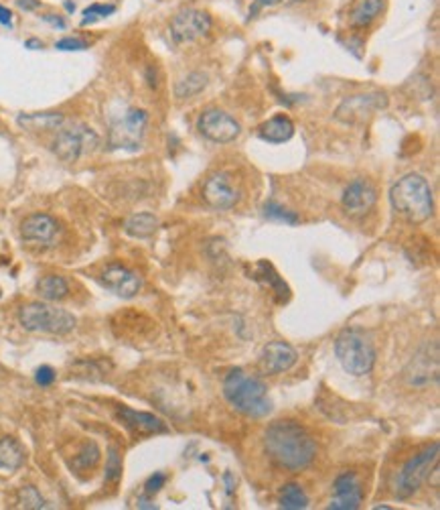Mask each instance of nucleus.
<instances>
[{"instance_id": "obj_1", "label": "nucleus", "mask_w": 440, "mask_h": 510, "mask_svg": "<svg viewBox=\"0 0 440 510\" xmlns=\"http://www.w3.org/2000/svg\"><path fill=\"white\" fill-rule=\"evenodd\" d=\"M266 453L288 472H300L313 463L316 444L297 421H274L264 433Z\"/></svg>"}, {"instance_id": "obj_2", "label": "nucleus", "mask_w": 440, "mask_h": 510, "mask_svg": "<svg viewBox=\"0 0 440 510\" xmlns=\"http://www.w3.org/2000/svg\"><path fill=\"white\" fill-rule=\"evenodd\" d=\"M223 395L227 402L239 413L248 417H266L272 411V400L268 397L266 384L260 378L246 374L244 370H232L223 383Z\"/></svg>"}, {"instance_id": "obj_3", "label": "nucleus", "mask_w": 440, "mask_h": 510, "mask_svg": "<svg viewBox=\"0 0 440 510\" xmlns=\"http://www.w3.org/2000/svg\"><path fill=\"white\" fill-rule=\"evenodd\" d=\"M390 202L398 214L412 224H422L432 216V190L424 177L410 173L398 179L390 192Z\"/></svg>"}, {"instance_id": "obj_4", "label": "nucleus", "mask_w": 440, "mask_h": 510, "mask_svg": "<svg viewBox=\"0 0 440 510\" xmlns=\"http://www.w3.org/2000/svg\"><path fill=\"white\" fill-rule=\"evenodd\" d=\"M335 354L349 374L365 376L376 364V350L371 342L357 330H345L335 342Z\"/></svg>"}, {"instance_id": "obj_5", "label": "nucleus", "mask_w": 440, "mask_h": 510, "mask_svg": "<svg viewBox=\"0 0 440 510\" xmlns=\"http://www.w3.org/2000/svg\"><path fill=\"white\" fill-rule=\"evenodd\" d=\"M20 325L27 332H39V334L65 335L76 328V318L59 307L47 303L25 305L18 313Z\"/></svg>"}, {"instance_id": "obj_6", "label": "nucleus", "mask_w": 440, "mask_h": 510, "mask_svg": "<svg viewBox=\"0 0 440 510\" xmlns=\"http://www.w3.org/2000/svg\"><path fill=\"white\" fill-rule=\"evenodd\" d=\"M439 444H432L430 447H426L424 451H420L418 456L410 458L408 462L404 463V468L396 476V496L400 500H406L412 494H416L420 490V486L430 478L432 470L436 468V462H439Z\"/></svg>"}, {"instance_id": "obj_7", "label": "nucleus", "mask_w": 440, "mask_h": 510, "mask_svg": "<svg viewBox=\"0 0 440 510\" xmlns=\"http://www.w3.org/2000/svg\"><path fill=\"white\" fill-rule=\"evenodd\" d=\"M100 143L97 134L85 124H73V127L61 128L51 144L53 153L63 161V163H76L83 155L92 153Z\"/></svg>"}, {"instance_id": "obj_8", "label": "nucleus", "mask_w": 440, "mask_h": 510, "mask_svg": "<svg viewBox=\"0 0 440 510\" xmlns=\"http://www.w3.org/2000/svg\"><path fill=\"white\" fill-rule=\"evenodd\" d=\"M148 122V114L138 108L128 110L124 116L114 120L108 132L110 149H124V151H138L144 139V130Z\"/></svg>"}, {"instance_id": "obj_9", "label": "nucleus", "mask_w": 440, "mask_h": 510, "mask_svg": "<svg viewBox=\"0 0 440 510\" xmlns=\"http://www.w3.org/2000/svg\"><path fill=\"white\" fill-rule=\"evenodd\" d=\"M388 106V96L381 92H367L345 98L335 112V118L345 124H363L369 116Z\"/></svg>"}, {"instance_id": "obj_10", "label": "nucleus", "mask_w": 440, "mask_h": 510, "mask_svg": "<svg viewBox=\"0 0 440 510\" xmlns=\"http://www.w3.org/2000/svg\"><path fill=\"white\" fill-rule=\"evenodd\" d=\"M197 127L201 130L205 139L213 141V143H232L236 141L242 132V127L234 116H230L227 112L218 110V108H211V110H205L199 116V122Z\"/></svg>"}, {"instance_id": "obj_11", "label": "nucleus", "mask_w": 440, "mask_h": 510, "mask_svg": "<svg viewBox=\"0 0 440 510\" xmlns=\"http://www.w3.org/2000/svg\"><path fill=\"white\" fill-rule=\"evenodd\" d=\"M211 31V18L203 11L183 8L171 21V37L174 43H191Z\"/></svg>"}, {"instance_id": "obj_12", "label": "nucleus", "mask_w": 440, "mask_h": 510, "mask_svg": "<svg viewBox=\"0 0 440 510\" xmlns=\"http://www.w3.org/2000/svg\"><path fill=\"white\" fill-rule=\"evenodd\" d=\"M377 202V193L374 185L365 179H355L351 181L343 192L341 197V206L349 216L353 218H362L365 214H369Z\"/></svg>"}, {"instance_id": "obj_13", "label": "nucleus", "mask_w": 440, "mask_h": 510, "mask_svg": "<svg viewBox=\"0 0 440 510\" xmlns=\"http://www.w3.org/2000/svg\"><path fill=\"white\" fill-rule=\"evenodd\" d=\"M100 281L108 291L116 293L122 299H132L134 295H138V291L142 289V279L138 277V272L130 271L122 265L106 267L104 272L100 274Z\"/></svg>"}, {"instance_id": "obj_14", "label": "nucleus", "mask_w": 440, "mask_h": 510, "mask_svg": "<svg viewBox=\"0 0 440 510\" xmlns=\"http://www.w3.org/2000/svg\"><path fill=\"white\" fill-rule=\"evenodd\" d=\"M203 199L215 209H232L239 202V190L225 173L211 175L203 185Z\"/></svg>"}, {"instance_id": "obj_15", "label": "nucleus", "mask_w": 440, "mask_h": 510, "mask_svg": "<svg viewBox=\"0 0 440 510\" xmlns=\"http://www.w3.org/2000/svg\"><path fill=\"white\" fill-rule=\"evenodd\" d=\"M59 234V224L47 214H32L20 224V236L37 246H51Z\"/></svg>"}, {"instance_id": "obj_16", "label": "nucleus", "mask_w": 440, "mask_h": 510, "mask_svg": "<svg viewBox=\"0 0 440 510\" xmlns=\"http://www.w3.org/2000/svg\"><path fill=\"white\" fill-rule=\"evenodd\" d=\"M406 374H408V383L414 386L436 383L439 381V346L432 348V354H430V346L418 352L410 362Z\"/></svg>"}, {"instance_id": "obj_17", "label": "nucleus", "mask_w": 440, "mask_h": 510, "mask_svg": "<svg viewBox=\"0 0 440 510\" xmlns=\"http://www.w3.org/2000/svg\"><path fill=\"white\" fill-rule=\"evenodd\" d=\"M363 488L355 474L345 472L335 480V496L331 498V510H355L362 506Z\"/></svg>"}, {"instance_id": "obj_18", "label": "nucleus", "mask_w": 440, "mask_h": 510, "mask_svg": "<svg viewBox=\"0 0 440 510\" xmlns=\"http://www.w3.org/2000/svg\"><path fill=\"white\" fill-rule=\"evenodd\" d=\"M299 354L286 342H270L260 354V368L266 374H280L297 364Z\"/></svg>"}, {"instance_id": "obj_19", "label": "nucleus", "mask_w": 440, "mask_h": 510, "mask_svg": "<svg viewBox=\"0 0 440 510\" xmlns=\"http://www.w3.org/2000/svg\"><path fill=\"white\" fill-rule=\"evenodd\" d=\"M120 421L126 425V429L134 435H155V433H167V425L150 413H142V411H132V409H126L122 407L118 411Z\"/></svg>"}, {"instance_id": "obj_20", "label": "nucleus", "mask_w": 440, "mask_h": 510, "mask_svg": "<svg viewBox=\"0 0 440 510\" xmlns=\"http://www.w3.org/2000/svg\"><path fill=\"white\" fill-rule=\"evenodd\" d=\"M292 134H295V124L284 114H278V116L270 118L268 122H264L260 127V139L272 144L286 143V141L292 139Z\"/></svg>"}, {"instance_id": "obj_21", "label": "nucleus", "mask_w": 440, "mask_h": 510, "mask_svg": "<svg viewBox=\"0 0 440 510\" xmlns=\"http://www.w3.org/2000/svg\"><path fill=\"white\" fill-rule=\"evenodd\" d=\"M18 127L31 132L39 130H59L65 122V116L59 112H37V114H20L16 118Z\"/></svg>"}, {"instance_id": "obj_22", "label": "nucleus", "mask_w": 440, "mask_h": 510, "mask_svg": "<svg viewBox=\"0 0 440 510\" xmlns=\"http://www.w3.org/2000/svg\"><path fill=\"white\" fill-rule=\"evenodd\" d=\"M25 463V449L13 437L0 439V472L13 474Z\"/></svg>"}, {"instance_id": "obj_23", "label": "nucleus", "mask_w": 440, "mask_h": 510, "mask_svg": "<svg viewBox=\"0 0 440 510\" xmlns=\"http://www.w3.org/2000/svg\"><path fill=\"white\" fill-rule=\"evenodd\" d=\"M126 234L134 236V238H148L158 230V218L150 211H141L130 216L124 224Z\"/></svg>"}, {"instance_id": "obj_24", "label": "nucleus", "mask_w": 440, "mask_h": 510, "mask_svg": "<svg viewBox=\"0 0 440 510\" xmlns=\"http://www.w3.org/2000/svg\"><path fill=\"white\" fill-rule=\"evenodd\" d=\"M37 293L47 301H61L69 293V285L59 274H47L37 283Z\"/></svg>"}, {"instance_id": "obj_25", "label": "nucleus", "mask_w": 440, "mask_h": 510, "mask_svg": "<svg viewBox=\"0 0 440 510\" xmlns=\"http://www.w3.org/2000/svg\"><path fill=\"white\" fill-rule=\"evenodd\" d=\"M381 8H383V0H362V2L353 8L349 23H351L353 27H367V25L381 13Z\"/></svg>"}, {"instance_id": "obj_26", "label": "nucleus", "mask_w": 440, "mask_h": 510, "mask_svg": "<svg viewBox=\"0 0 440 510\" xmlns=\"http://www.w3.org/2000/svg\"><path fill=\"white\" fill-rule=\"evenodd\" d=\"M278 504L284 510H302L309 506V496L304 494L299 484H286L280 490Z\"/></svg>"}, {"instance_id": "obj_27", "label": "nucleus", "mask_w": 440, "mask_h": 510, "mask_svg": "<svg viewBox=\"0 0 440 510\" xmlns=\"http://www.w3.org/2000/svg\"><path fill=\"white\" fill-rule=\"evenodd\" d=\"M205 83H207V76L199 74V71H193V74H189L187 78H183V80L174 86V96L181 98V100L193 98L195 94H199V92L203 90Z\"/></svg>"}, {"instance_id": "obj_28", "label": "nucleus", "mask_w": 440, "mask_h": 510, "mask_svg": "<svg viewBox=\"0 0 440 510\" xmlns=\"http://www.w3.org/2000/svg\"><path fill=\"white\" fill-rule=\"evenodd\" d=\"M100 462V447L95 446L94 441H88L85 446L79 449V453L73 458L71 468L76 472H85V470H92L95 468V463Z\"/></svg>"}, {"instance_id": "obj_29", "label": "nucleus", "mask_w": 440, "mask_h": 510, "mask_svg": "<svg viewBox=\"0 0 440 510\" xmlns=\"http://www.w3.org/2000/svg\"><path fill=\"white\" fill-rule=\"evenodd\" d=\"M264 216H266L268 220H274V222L290 224V226L299 224V216H297L295 211L278 206V204H274V202H268L266 206H264Z\"/></svg>"}, {"instance_id": "obj_30", "label": "nucleus", "mask_w": 440, "mask_h": 510, "mask_svg": "<svg viewBox=\"0 0 440 510\" xmlns=\"http://www.w3.org/2000/svg\"><path fill=\"white\" fill-rule=\"evenodd\" d=\"M18 506H20V509H37V510L47 509L43 496L39 494V490H37L35 486H25V488H20V492H18Z\"/></svg>"}, {"instance_id": "obj_31", "label": "nucleus", "mask_w": 440, "mask_h": 510, "mask_svg": "<svg viewBox=\"0 0 440 510\" xmlns=\"http://www.w3.org/2000/svg\"><path fill=\"white\" fill-rule=\"evenodd\" d=\"M120 476H122L120 451H118L116 447H110V451H108V462H106V482H108V484H118Z\"/></svg>"}, {"instance_id": "obj_32", "label": "nucleus", "mask_w": 440, "mask_h": 510, "mask_svg": "<svg viewBox=\"0 0 440 510\" xmlns=\"http://www.w3.org/2000/svg\"><path fill=\"white\" fill-rule=\"evenodd\" d=\"M114 11H116L114 4H92V6H88V8L83 11L81 25H83V27H85V25H92V23L104 18V16H110Z\"/></svg>"}, {"instance_id": "obj_33", "label": "nucleus", "mask_w": 440, "mask_h": 510, "mask_svg": "<svg viewBox=\"0 0 440 510\" xmlns=\"http://www.w3.org/2000/svg\"><path fill=\"white\" fill-rule=\"evenodd\" d=\"M35 383L39 384V386H51V384L55 383V370L51 366L37 368V372H35Z\"/></svg>"}, {"instance_id": "obj_34", "label": "nucleus", "mask_w": 440, "mask_h": 510, "mask_svg": "<svg viewBox=\"0 0 440 510\" xmlns=\"http://www.w3.org/2000/svg\"><path fill=\"white\" fill-rule=\"evenodd\" d=\"M55 47L61 49V51H83V49H88V43L81 41V39H76V37H65V39L55 43Z\"/></svg>"}, {"instance_id": "obj_35", "label": "nucleus", "mask_w": 440, "mask_h": 510, "mask_svg": "<svg viewBox=\"0 0 440 510\" xmlns=\"http://www.w3.org/2000/svg\"><path fill=\"white\" fill-rule=\"evenodd\" d=\"M165 482H167V476H165V474H160V472L153 474L150 478L146 480V484H144V492H146L148 496L157 494L158 490L165 486Z\"/></svg>"}, {"instance_id": "obj_36", "label": "nucleus", "mask_w": 440, "mask_h": 510, "mask_svg": "<svg viewBox=\"0 0 440 510\" xmlns=\"http://www.w3.org/2000/svg\"><path fill=\"white\" fill-rule=\"evenodd\" d=\"M0 25H4V27L13 25V13L6 6H2V4H0Z\"/></svg>"}, {"instance_id": "obj_37", "label": "nucleus", "mask_w": 440, "mask_h": 510, "mask_svg": "<svg viewBox=\"0 0 440 510\" xmlns=\"http://www.w3.org/2000/svg\"><path fill=\"white\" fill-rule=\"evenodd\" d=\"M16 2H18V6H20L23 11H35V8L41 6L39 0H16Z\"/></svg>"}, {"instance_id": "obj_38", "label": "nucleus", "mask_w": 440, "mask_h": 510, "mask_svg": "<svg viewBox=\"0 0 440 510\" xmlns=\"http://www.w3.org/2000/svg\"><path fill=\"white\" fill-rule=\"evenodd\" d=\"M45 21H47V23H51V25H55V27H59V29H63V27H65L63 18H59V16H55V15H47V16H45Z\"/></svg>"}, {"instance_id": "obj_39", "label": "nucleus", "mask_w": 440, "mask_h": 510, "mask_svg": "<svg viewBox=\"0 0 440 510\" xmlns=\"http://www.w3.org/2000/svg\"><path fill=\"white\" fill-rule=\"evenodd\" d=\"M254 2H256V6H276L284 0H254Z\"/></svg>"}, {"instance_id": "obj_40", "label": "nucleus", "mask_w": 440, "mask_h": 510, "mask_svg": "<svg viewBox=\"0 0 440 510\" xmlns=\"http://www.w3.org/2000/svg\"><path fill=\"white\" fill-rule=\"evenodd\" d=\"M25 45H27L29 49H43V43H41V41H37V39H29Z\"/></svg>"}, {"instance_id": "obj_41", "label": "nucleus", "mask_w": 440, "mask_h": 510, "mask_svg": "<svg viewBox=\"0 0 440 510\" xmlns=\"http://www.w3.org/2000/svg\"><path fill=\"white\" fill-rule=\"evenodd\" d=\"M65 8H67V11H73V8H76V6H73V4H71V2H65Z\"/></svg>"}, {"instance_id": "obj_42", "label": "nucleus", "mask_w": 440, "mask_h": 510, "mask_svg": "<svg viewBox=\"0 0 440 510\" xmlns=\"http://www.w3.org/2000/svg\"><path fill=\"white\" fill-rule=\"evenodd\" d=\"M0 297H2V291H0Z\"/></svg>"}]
</instances>
